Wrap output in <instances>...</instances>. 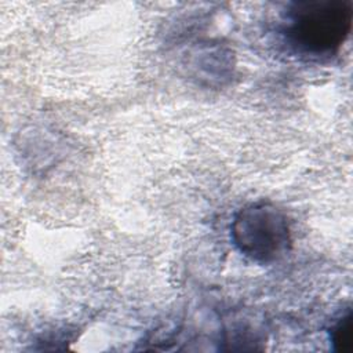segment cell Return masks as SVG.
Here are the masks:
<instances>
[{
    "label": "cell",
    "instance_id": "3",
    "mask_svg": "<svg viewBox=\"0 0 353 353\" xmlns=\"http://www.w3.org/2000/svg\"><path fill=\"white\" fill-rule=\"evenodd\" d=\"M331 342L336 352H350L353 347V317L352 312L347 310L330 331Z\"/></svg>",
    "mask_w": 353,
    "mask_h": 353
},
{
    "label": "cell",
    "instance_id": "1",
    "mask_svg": "<svg viewBox=\"0 0 353 353\" xmlns=\"http://www.w3.org/2000/svg\"><path fill=\"white\" fill-rule=\"evenodd\" d=\"M352 21L350 0H301L284 17V34L299 52L332 55L347 39Z\"/></svg>",
    "mask_w": 353,
    "mask_h": 353
},
{
    "label": "cell",
    "instance_id": "2",
    "mask_svg": "<svg viewBox=\"0 0 353 353\" xmlns=\"http://www.w3.org/2000/svg\"><path fill=\"white\" fill-rule=\"evenodd\" d=\"M232 241L248 259L269 263L281 258L291 245L287 216L272 203H254L241 208L233 218Z\"/></svg>",
    "mask_w": 353,
    "mask_h": 353
}]
</instances>
